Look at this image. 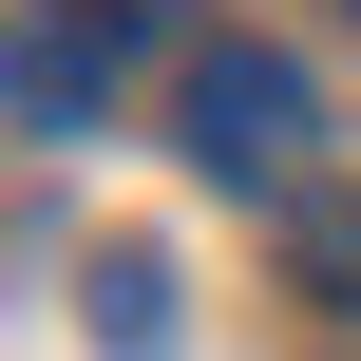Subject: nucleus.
<instances>
[{"label":"nucleus","instance_id":"f257e3e1","mask_svg":"<svg viewBox=\"0 0 361 361\" xmlns=\"http://www.w3.org/2000/svg\"><path fill=\"white\" fill-rule=\"evenodd\" d=\"M190 171H209V190H267V209H305V57H267V38H209V57H190Z\"/></svg>","mask_w":361,"mask_h":361},{"label":"nucleus","instance_id":"f03ea898","mask_svg":"<svg viewBox=\"0 0 361 361\" xmlns=\"http://www.w3.org/2000/svg\"><path fill=\"white\" fill-rule=\"evenodd\" d=\"M95 95H114V19L38 0V19H19V133L57 152V133H95Z\"/></svg>","mask_w":361,"mask_h":361},{"label":"nucleus","instance_id":"7ed1b4c3","mask_svg":"<svg viewBox=\"0 0 361 361\" xmlns=\"http://www.w3.org/2000/svg\"><path fill=\"white\" fill-rule=\"evenodd\" d=\"M95 343H114V361H171V267H152V247L95 267Z\"/></svg>","mask_w":361,"mask_h":361},{"label":"nucleus","instance_id":"20e7f679","mask_svg":"<svg viewBox=\"0 0 361 361\" xmlns=\"http://www.w3.org/2000/svg\"><path fill=\"white\" fill-rule=\"evenodd\" d=\"M286 267H305L324 305H361V190H305V209H286Z\"/></svg>","mask_w":361,"mask_h":361}]
</instances>
